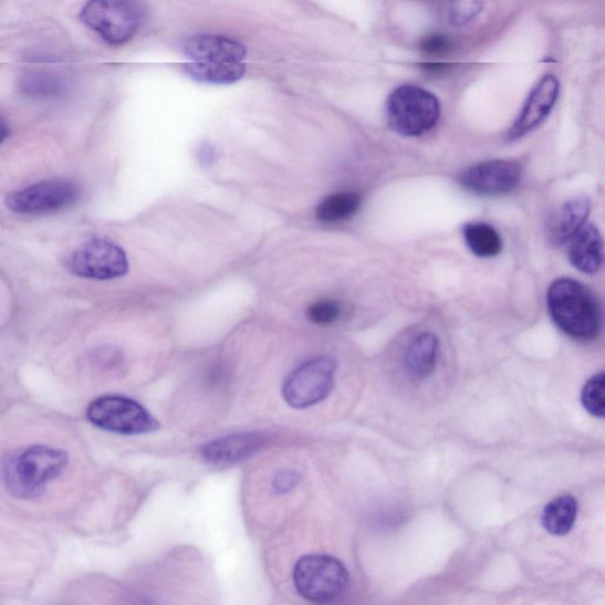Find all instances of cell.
I'll list each match as a JSON object with an SVG mask.
<instances>
[{"label":"cell","instance_id":"cell-8","mask_svg":"<svg viewBox=\"0 0 605 605\" xmlns=\"http://www.w3.org/2000/svg\"><path fill=\"white\" fill-rule=\"evenodd\" d=\"M65 268L81 279L111 281L129 270L126 252L113 241L92 239L65 258Z\"/></svg>","mask_w":605,"mask_h":605},{"label":"cell","instance_id":"cell-3","mask_svg":"<svg viewBox=\"0 0 605 605\" xmlns=\"http://www.w3.org/2000/svg\"><path fill=\"white\" fill-rule=\"evenodd\" d=\"M438 97L421 86L405 84L386 103L387 123L396 134L415 137L434 129L440 118Z\"/></svg>","mask_w":605,"mask_h":605},{"label":"cell","instance_id":"cell-19","mask_svg":"<svg viewBox=\"0 0 605 605\" xmlns=\"http://www.w3.org/2000/svg\"><path fill=\"white\" fill-rule=\"evenodd\" d=\"M466 246L479 258H493L503 251V239L487 222L466 223L462 229Z\"/></svg>","mask_w":605,"mask_h":605},{"label":"cell","instance_id":"cell-22","mask_svg":"<svg viewBox=\"0 0 605 605\" xmlns=\"http://www.w3.org/2000/svg\"><path fill=\"white\" fill-rule=\"evenodd\" d=\"M306 315L317 325H332L340 320L342 307L334 300H321L307 307Z\"/></svg>","mask_w":605,"mask_h":605},{"label":"cell","instance_id":"cell-14","mask_svg":"<svg viewBox=\"0 0 605 605\" xmlns=\"http://www.w3.org/2000/svg\"><path fill=\"white\" fill-rule=\"evenodd\" d=\"M567 244L569 261L576 270L594 274L601 269L604 244L602 234L594 223L586 222Z\"/></svg>","mask_w":605,"mask_h":605},{"label":"cell","instance_id":"cell-20","mask_svg":"<svg viewBox=\"0 0 605 605\" xmlns=\"http://www.w3.org/2000/svg\"><path fill=\"white\" fill-rule=\"evenodd\" d=\"M362 198L355 192H340L325 198L316 210V217L324 222H338L355 216Z\"/></svg>","mask_w":605,"mask_h":605},{"label":"cell","instance_id":"cell-16","mask_svg":"<svg viewBox=\"0 0 605 605\" xmlns=\"http://www.w3.org/2000/svg\"><path fill=\"white\" fill-rule=\"evenodd\" d=\"M440 343L434 333H421L415 337L406 352L405 366L410 377L423 382L437 368Z\"/></svg>","mask_w":605,"mask_h":605},{"label":"cell","instance_id":"cell-15","mask_svg":"<svg viewBox=\"0 0 605 605\" xmlns=\"http://www.w3.org/2000/svg\"><path fill=\"white\" fill-rule=\"evenodd\" d=\"M185 54L197 63H240L247 49L240 42L222 36H199L185 44Z\"/></svg>","mask_w":605,"mask_h":605},{"label":"cell","instance_id":"cell-7","mask_svg":"<svg viewBox=\"0 0 605 605\" xmlns=\"http://www.w3.org/2000/svg\"><path fill=\"white\" fill-rule=\"evenodd\" d=\"M336 362L320 356L291 373L283 385V396L292 408L313 407L326 399L335 386Z\"/></svg>","mask_w":605,"mask_h":605},{"label":"cell","instance_id":"cell-18","mask_svg":"<svg viewBox=\"0 0 605 605\" xmlns=\"http://www.w3.org/2000/svg\"><path fill=\"white\" fill-rule=\"evenodd\" d=\"M243 63H187L184 72L192 80L209 84H232L244 76Z\"/></svg>","mask_w":605,"mask_h":605},{"label":"cell","instance_id":"cell-25","mask_svg":"<svg viewBox=\"0 0 605 605\" xmlns=\"http://www.w3.org/2000/svg\"><path fill=\"white\" fill-rule=\"evenodd\" d=\"M452 42L445 34L431 33L420 42L423 53L430 56H442L452 50Z\"/></svg>","mask_w":605,"mask_h":605},{"label":"cell","instance_id":"cell-6","mask_svg":"<svg viewBox=\"0 0 605 605\" xmlns=\"http://www.w3.org/2000/svg\"><path fill=\"white\" fill-rule=\"evenodd\" d=\"M86 419L94 426L124 436L152 434L159 423L140 404L124 396L106 395L86 409Z\"/></svg>","mask_w":605,"mask_h":605},{"label":"cell","instance_id":"cell-17","mask_svg":"<svg viewBox=\"0 0 605 605\" xmlns=\"http://www.w3.org/2000/svg\"><path fill=\"white\" fill-rule=\"evenodd\" d=\"M577 500L570 494L550 501L542 514L543 528L553 535H565L573 530L577 520Z\"/></svg>","mask_w":605,"mask_h":605},{"label":"cell","instance_id":"cell-27","mask_svg":"<svg viewBox=\"0 0 605 605\" xmlns=\"http://www.w3.org/2000/svg\"><path fill=\"white\" fill-rule=\"evenodd\" d=\"M420 66L424 69L425 72L430 74H444L449 71V69L452 67L451 64H444V63H426L420 64Z\"/></svg>","mask_w":605,"mask_h":605},{"label":"cell","instance_id":"cell-26","mask_svg":"<svg viewBox=\"0 0 605 605\" xmlns=\"http://www.w3.org/2000/svg\"><path fill=\"white\" fill-rule=\"evenodd\" d=\"M301 479V474L298 471H281L274 477L272 489L277 494L288 493L299 486Z\"/></svg>","mask_w":605,"mask_h":605},{"label":"cell","instance_id":"cell-10","mask_svg":"<svg viewBox=\"0 0 605 605\" xmlns=\"http://www.w3.org/2000/svg\"><path fill=\"white\" fill-rule=\"evenodd\" d=\"M523 168L510 160H489L462 170L458 181L466 191L483 197L509 195L521 184Z\"/></svg>","mask_w":605,"mask_h":605},{"label":"cell","instance_id":"cell-9","mask_svg":"<svg viewBox=\"0 0 605 605\" xmlns=\"http://www.w3.org/2000/svg\"><path fill=\"white\" fill-rule=\"evenodd\" d=\"M80 198L79 187L67 180H45L10 194L8 209L21 216H44L72 207Z\"/></svg>","mask_w":605,"mask_h":605},{"label":"cell","instance_id":"cell-2","mask_svg":"<svg viewBox=\"0 0 605 605\" xmlns=\"http://www.w3.org/2000/svg\"><path fill=\"white\" fill-rule=\"evenodd\" d=\"M67 462V453L59 448L40 445L22 449L4 460L6 487L17 499H36L65 471Z\"/></svg>","mask_w":605,"mask_h":605},{"label":"cell","instance_id":"cell-11","mask_svg":"<svg viewBox=\"0 0 605 605\" xmlns=\"http://www.w3.org/2000/svg\"><path fill=\"white\" fill-rule=\"evenodd\" d=\"M560 81L555 75H545L530 93L525 105L508 132V142L521 140L539 128L556 105Z\"/></svg>","mask_w":605,"mask_h":605},{"label":"cell","instance_id":"cell-23","mask_svg":"<svg viewBox=\"0 0 605 605\" xmlns=\"http://www.w3.org/2000/svg\"><path fill=\"white\" fill-rule=\"evenodd\" d=\"M23 88L32 96H51L61 92L60 82L49 75H31L23 82Z\"/></svg>","mask_w":605,"mask_h":605},{"label":"cell","instance_id":"cell-28","mask_svg":"<svg viewBox=\"0 0 605 605\" xmlns=\"http://www.w3.org/2000/svg\"><path fill=\"white\" fill-rule=\"evenodd\" d=\"M199 160L206 165V164H212L215 160V152L210 146H202L199 150Z\"/></svg>","mask_w":605,"mask_h":605},{"label":"cell","instance_id":"cell-4","mask_svg":"<svg viewBox=\"0 0 605 605\" xmlns=\"http://www.w3.org/2000/svg\"><path fill=\"white\" fill-rule=\"evenodd\" d=\"M298 593L314 604H330L341 598L350 586L347 567L330 555H307L293 567Z\"/></svg>","mask_w":605,"mask_h":605},{"label":"cell","instance_id":"cell-5","mask_svg":"<svg viewBox=\"0 0 605 605\" xmlns=\"http://www.w3.org/2000/svg\"><path fill=\"white\" fill-rule=\"evenodd\" d=\"M146 19L143 4L123 0H95L80 12V21L96 31L111 45L131 41Z\"/></svg>","mask_w":605,"mask_h":605},{"label":"cell","instance_id":"cell-29","mask_svg":"<svg viewBox=\"0 0 605 605\" xmlns=\"http://www.w3.org/2000/svg\"><path fill=\"white\" fill-rule=\"evenodd\" d=\"M10 129L2 118H0V144L6 142L9 136Z\"/></svg>","mask_w":605,"mask_h":605},{"label":"cell","instance_id":"cell-24","mask_svg":"<svg viewBox=\"0 0 605 605\" xmlns=\"http://www.w3.org/2000/svg\"><path fill=\"white\" fill-rule=\"evenodd\" d=\"M482 8L480 2L452 3L448 10L449 22L455 27L468 25L477 19Z\"/></svg>","mask_w":605,"mask_h":605},{"label":"cell","instance_id":"cell-1","mask_svg":"<svg viewBox=\"0 0 605 605\" xmlns=\"http://www.w3.org/2000/svg\"><path fill=\"white\" fill-rule=\"evenodd\" d=\"M549 314L560 330L577 341L595 340L602 330V313L594 293L573 279L553 281L547 290Z\"/></svg>","mask_w":605,"mask_h":605},{"label":"cell","instance_id":"cell-12","mask_svg":"<svg viewBox=\"0 0 605 605\" xmlns=\"http://www.w3.org/2000/svg\"><path fill=\"white\" fill-rule=\"evenodd\" d=\"M267 437L255 431H244L206 444L201 456L206 462L213 466H231L243 461L267 445Z\"/></svg>","mask_w":605,"mask_h":605},{"label":"cell","instance_id":"cell-21","mask_svg":"<svg viewBox=\"0 0 605 605\" xmlns=\"http://www.w3.org/2000/svg\"><path fill=\"white\" fill-rule=\"evenodd\" d=\"M605 378L604 373H597L590 378L582 390V405L593 417L603 419L605 415Z\"/></svg>","mask_w":605,"mask_h":605},{"label":"cell","instance_id":"cell-13","mask_svg":"<svg viewBox=\"0 0 605 605\" xmlns=\"http://www.w3.org/2000/svg\"><path fill=\"white\" fill-rule=\"evenodd\" d=\"M592 210L590 197L578 196L563 202L546 222L545 233L552 247L569 243L586 223Z\"/></svg>","mask_w":605,"mask_h":605}]
</instances>
